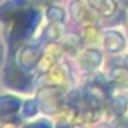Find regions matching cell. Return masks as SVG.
<instances>
[{
    "label": "cell",
    "instance_id": "cell-4",
    "mask_svg": "<svg viewBox=\"0 0 128 128\" xmlns=\"http://www.w3.org/2000/svg\"><path fill=\"white\" fill-rule=\"evenodd\" d=\"M118 126L119 128H128V118H119L118 119Z\"/></svg>",
    "mask_w": 128,
    "mask_h": 128
},
{
    "label": "cell",
    "instance_id": "cell-3",
    "mask_svg": "<svg viewBox=\"0 0 128 128\" xmlns=\"http://www.w3.org/2000/svg\"><path fill=\"white\" fill-rule=\"evenodd\" d=\"M112 82L120 88H128V70L125 68H114L112 72Z\"/></svg>",
    "mask_w": 128,
    "mask_h": 128
},
{
    "label": "cell",
    "instance_id": "cell-2",
    "mask_svg": "<svg viewBox=\"0 0 128 128\" xmlns=\"http://www.w3.org/2000/svg\"><path fill=\"white\" fill-rule=\"evenodd\" d=\"M100 62H101V54L95 50H88L84 53V56L82 57V63H83V66L89 68V70H94L100 65Z\"/></svg>",
    "mask_w": 128,
    "mask_h": 128
},
{
    "label": "cell",
    "instance_id": "cell-6",
    "mask_svg": "<svg viewBox=\"0 0 128 128\" xmlns=\"http://www.w3.org/2000/svg\"><path fill=\"white\" fill-rule=\"evenodd\" d=\"M98 128H110L108 125H101V126H98Z\"/></svg>",
    "mask_w": 128,
    "mask_h": 128
},
{
    "label": "cell",
    "instance_id": "cell-5",
    "mask_svg": "<svg viewBox=\"0 0 128 128\" xmlns=\"http://www.w3.org/2000/svg\"><path fill=\"white\" fill-rule=\"evenodd\" d=\"M2 128H17V126H15L12 122H5V124L2 125Z\"/></svg>",
    "mask_w": 128,
    "mask_h": 128
},
{
    "label": "cell",
    "instance_id": "cell-1",
    "mask_svg": "<svg viewBox=\"0 0 128 128\" xmlns=\"http://www.w3.org/2000/svg\"><path fill=\"white\" fill-rule=\"evenodd\" d=\"M108 106H110V112H113L116 116H124L128 108V101L124 96H114L108 101Z\"/></svg>",
    "mask_w": 128,
    "mask_h": 128
}]
</instances>
